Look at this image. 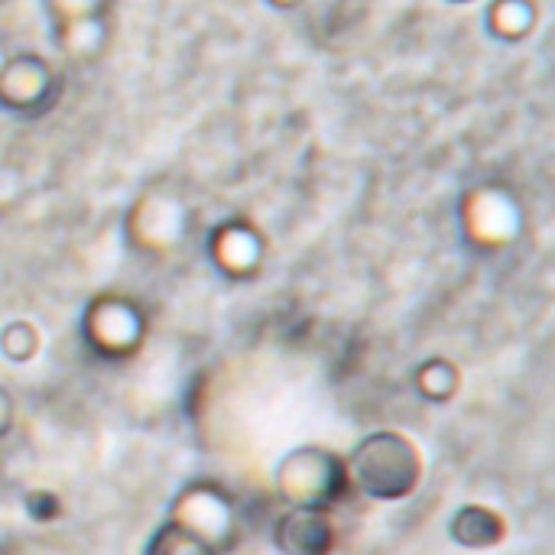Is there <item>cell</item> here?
I'll use <instances>...</instances> for the list:
<instances>
[{
  "label": "cell",
  "mask_w": 555,
  "mask_h": 555,
  "mask_svg": "<svg viewBox=\"0 0 555 555\" xmlns=\"http://www.w3.org/2000/svg\"><path fill=\"white\" fill-rule=\"evenodd\" d=\"M358 462H364L358 465L364 488L377 498H403V491H410L416 481V459L397 436L367 439V446L358 452Z\"/></svg>",
  "instance_id": "6da1fadb"
}]
</instances>
